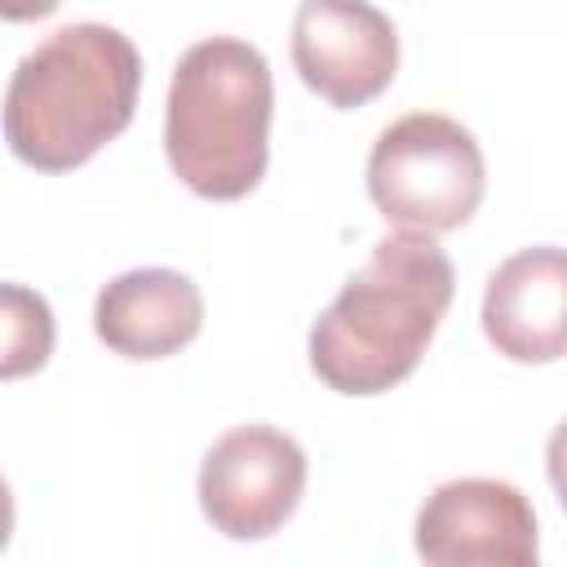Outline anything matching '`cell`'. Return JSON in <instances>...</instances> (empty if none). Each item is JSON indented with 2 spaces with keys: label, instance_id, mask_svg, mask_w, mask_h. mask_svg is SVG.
<instances>
[{
  "label": "cell",
  "instance_id": "cell-1",
  "mask_svg": "<svg viewBox=\"0 0 567 567\" xmlns=\"http://www.w3.org/2000/svg\"><path fill=\"white\" fill-rule=\"evenodd\" d=\"M456 292L434 235L394 230L341 284L310 328V368L337 394H381L412 377Z\"/></svg>",
  "mask_w": 567,
  "mask_h": 567
},
{
  "label": "cell",
  "instance_id": "cell-2",
  "mask_svg": "<svg viewBox=\"0 0 567 567\" xmlns=\"http://www.w3.org/2000/svg\"><path fill=\"white\" fill-rule=\"evenodd\" d=\"M137 89L142 53L120 27H58L9 75L4 142L40 173L80 168L133 124Z\"/></svg>",
  "mask_w": 567,
  "mask_h": 567
},
{
  "label": "cell",
  "instance_id": "cell-3",
  "mask_svg": "<svg viewBox=\"0 0 567 567\" xmlns=\"http://www.w3.org/2000/svg\"><path fill=\"white\" fill-rule=\"evenodd\" d=\"M275 80L257 44L208 35L177 58L164 102L168 168L204 199H244L270 164Z\"/></svg>",
  "mask_w": 567,
  "mask_h": 567
},
{
  "label": "cell",
  "instance_id": "cell-4",
  "mask_svg": "<svg viewBox=\"0 0 567 567\" xmlns=\"http://www.w3.org/2000/svg\"><path fill=\"white\" fill-rule=\"evenodd\" d=\"M487 190L474 133L443 111H412L385 124L368 151V195L399 230H461Z\"/></svg>",
  "mask_w": 567,
  "mask_h": 567
},
{
  "label": "cell",
  "instance_id": "cell-5",
  "mask_svg": "<svg viewBox=\"0 0 567 567\" xmlns=\"http://www.w3.org/2000/svg\"><path fill=\"white\" fill-rule=\"evenodd\" d=\"M199 509L226 540H266L301 505L306 452L275 425H235L199 461Z\"/></svg>",
  "mask_w": 567,
  "mask_h": 567
},
{
  "label": "cell",
  "instance_id": "cell-6",
  "mask_svg": "<svg viewBox=\"0 0 567 567\" xmlns=\"http://www.w3.org/2000/svg\"><path fill=\"white\" fill-rule=\"evenodd\" d=\"M416 554L430 567H536V509L505 478L439 483L416 509Z\"/></svg>",
  "mask_w": 567,
  "mask_h": 567
},
{
  "label": "cell",
  "instance_id": "cell-7",
  "mask_svg": "<svg viewBox=\"0 0 567 567\" xmlns=\"http://www.w3.org/2000/svg\"><path fill=\"white\" fill-rule=\"evenodd\" d=\"M292 66L310 93L350 111L399 75V31L368 0H301L292 18Z\"/></svg>",
  "mask_w": 567,
  "mask_h": 567
},
{
  "label": "cell",
  "instance_id": "cell-8",
  "mask_svg": "<svg viewBox=\"0 0 567 567\" xmlns=\"http://www.w3.org/2000/svg\"><path fill=\"white\" fill-rule=\"evenodd\" d=\"M483 337L509 363L567 359V248H518L487 275Z\"/></svg>",
  "mask_w": 567,
  "mask_h": 567
},
{
  "label": "cell",
  "instance_id": "cell-9",
  "mask_svg": "<svg viewBox=\"0 0 567 567\" xmlns=\"http://www.w3.org/2000/svg\"><path fill=\"white\" fill-rule=\"evenodd\" d=\"M204 328V297L190 275L168 266H137L102 284L93 301V332L120 359H168Z\"/></svg>",
  "mask_w": 567,
  "mask_h": 567
},
{
  "label": "cell",
  "instance_id": "cell-10",
  "mask_svg": "<svg viewBox=\"0 0 567 567\" xmlns=\"http://www.w3.org/2000/svg\"><path fill=\"white\" fill-rule=\"evenodd\" d=\"M0 306H4V381L40 372L49 363L53 350V310L40 292L22 288V284H4L0 288Z\"/></svg>",
  "mask_w": 567,
  "mask_h": 567
},
{
  "label": "cell",
  "instance_id": "cell-11",
  "mask_svg": "<svg viewBox=\"0 0 567 567\" xmlns=\"http://www.w3.org/2000/svg\"><path fill=\"white\" fill-rule=\"evenodd\" d=\"M545 470H549V483H554L558 505L567 509V421H558L554 434H549V443H545Z\"/></svg>",
  "mask_w": 567,
  "mask_h": 567
},
{
  "label": "cell",
  "instance_id": "cell-12",
  "mask_svg": "<svg viewBox=\"0 0 567 567\" xmlns=\"http://www.w3.org/2000/svg\"><path fill=\"white\" fill-rule=\"evenodd\" d=\"M62 0H0V13L9 22H35V18H49Z\"/></svg>",
  "mask_w": 567,
  "mask_h": 567
}]
</instances>
